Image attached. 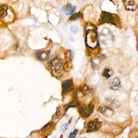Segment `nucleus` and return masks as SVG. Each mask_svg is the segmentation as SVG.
I'll use <instances>...</instances> for the list:
<instances>
[{
    "label": "nucleus",
    "mask_w": 138,
    "mask_h": 138,
    "mask_svg": "<svg viewBox=\"0 0 138 138\" xmlns=\"http://www.w3.org/2000/svg\"><path fill=\"white\" fill-rule=\"evenodd\" d=\"M62 93L64 94H68L73 90V86L72 79H67L62 83Z\"/></svg>",
    "instance_id": "nucleus-5"
},
{
    "label": "nucleus",
    "mask_w": 138,
    "mask_h": 138,
    "mask_svg": "<svg viewBox=\"0 0 138 138\" xmlns=\"http://www.w3.org/2000/svg\"><path fill=\"white\" fill-rule=\"evenodd\" d=\"M79 102L77 101H72L71 102H70L68 104L65 105V108L66 109H68L70 107H77L79 106Z\"/></svg>",
    "instance_id": "nucleus-16"
},
{
    "label": "nucleus",
    "mask_w": 138,
    "mask_h": 138,
    "mask_svg": "<svg viewBox=\"0 0 138 138\" xmlns=\"http://www.w3.org/2000/svg\"><path fill=\"white\" fill-rule=\"evenodd\" d=\"M99 22L101 25L104 23H111L117 27L121 26V22L118 15L106 11H102L100 15Z\"/></svg>",
    "instance_id": "nucleus-1"
},
{
    "label": "nucleus",
    "mask_w": 138,
    "mask_h": 138,
    "mask_svg": "<svg viewBox=\"0 0 138 138\" xmlns=\"http://www.w3.org/2000/svg\"><path fill=\"white\" fill-rule=\"evenodd\" d=\"M71 53L69 50L67 51L65 53V60H66V63L65 65H64V67L67 69V67L68 68L70 67V62H71Z\"/></svg>",
    "instance_id": "nucleus-13"
},
{
    "label": "nucleus",
    "mask_w": 138,
    "mask_h": 138,
    "mask_svg": "<svg viewBox=\"0 0 138 138\" xmlns=\"http://www.w3.org/2000/svg\"><path fill=\"white\" fill-rule=\"evenodd\" d=\"M8 7L5 5H1L0 7V16L1 18H4L7 15Z\"/></svg>",
    "instance_id": "nucleus-15"
},
{
    "label": "nucleus",
    "mask_w": 138,
    "mask_h": 138,
    "mask_svg": "<svg viewBox=\"0 0 138 138\" xmlns=\"http://www.w3.org/2000/svg\"><path fill=\"white\" fill-rule=\"evenodd\" d=\"M81 16V14L80 12L75 13V14L72 15L71 17H70L69 20L70 21H75V20H78L79 18H80Z\"/></svg>",
    "instance_id": "nucleus-17"
},
{
    "label": "nucleus",
    "mask_w": 138,
    "mask_h": 138,
    "mask_svg": "<svg viewBox=\"0 0 138 138\" xmlns=\"http://www.w3.org/2000/svg\"><path fill=\"white\" fill-rule=\"evenodd\" d=\"M93 109V105L90 104L87 106L82 107H80L79 109V112L82 116L87 117L91 114Z\"/></svg>",
    "instance_id": "nucleus-4"
},
{
    "label": "nucleus",
    "mask_w": 138,
    "mask_h": 138,
    "mask_svg": "<svg viewBox=\"0 0 138 138\" xmlns=\"http://www.w3.org/2000/svg\"><path fill=\"white\" fill-rule=\"evenodd\" d=\"M70 30H71V31L72 32V33H74V34L77 33V32L79 31L78 28L77 26H71Z\"/></svg>",
    "instance_id": "nucleus-21"
},
{
    "label": "nucleus",
    "mask_w": 138,
    "mask_h": 138,
    "mask_svg": "<svg viewBox=\"0 0 138 138\" xmlns=\"http://www.w3.org/2000/svg\"><path fill=\"white\" fill-rule=\"evenodd\" d=\"M82 91L89 96H91L94 94L93 90L91 89L89 87L87 86H83L82 88Z\"/></svg>",
    "instance_id": "nucleus-14"
},
{
    "label": "nucleus",
    "mask_w": 138,
    "mask_h": 138,
    "mask_svg": "<svg viewBox=\"0 0 138 138\" xmlns=\"http://www.w3.org/2000/svg\"><path fill=\"white\" fill-rule=\"evenodd\" d=\"M99 112L108 117L113 116L114 113L113 109L107 106H101L99 108Z\"/></svg>",
    "instance_id": "nucleus-9"
},
{
    "label": "nucleus",
    "mask_w": 138,
    "mask_h": 138,
    "mask_svg": "<svg viewBox=\"0 0 138 138\" xmlns=\"http://www.w3.org/2000/svg\"><path fill=\"white\" fill-rule=\"evenodd\" d=\"M113 70L109 67H107L104 69L102 72V75L107 79H109L113 75Z\"/></svg>",
    "instance_id": "nucleus-12"
},
{
    "label": "nucleus",
    "mask_w": 138,
    "mask_h": 138,
    "mask_svg": "<svg viewBox=\"0 0 138 138\" xmlns=\"http://www.w3.org/2000/svg\"><path fill=\"white\" fill-rule=\"evenodd\" d=\"M78 133V130H75V131H73V132L71 133L70 134L69 136V138H75L76 137L77 134V133Z\"/></svg>",
    "instance_id": "nucleus-22"
},
{
    "label": "nucleus",
    "mask_w": 138,
    "mask_h": 138,
    "mask_svg": "<svg viewBox=\"0 0 138 138\" xmlns=\"http://www.w3.org/2000/svg\"><path fill=\"white\" fill-rule=\"evenodd\" d=\"M125 10L128 11H134L136 10V5L134 0H123Z\"/></svg>",
    "instance_id": "nucleus-6"
},
{
    "label": "nucleus",
    "mask_w": 138,
    "mask_h": 138,
    "mask_svg": "<svg viewBox=\"0 0 138 138\" xmlns=\"http://www.w3.org/2000/svg\"><path fill=\"white\" fill-rule=\"evenodd\" d=\"M86 43L87 46L92 49L96 48L98 46L97 36L94 30L91 29L87 30L86 37Z\"/></svg>",
    "instance_id": "nucleus-3"
},
{
    "label": "nucleus",
    "mask_w": 138,
    "mask_h": 138,
    "mask_svg": "<svg viewBox=\"0 0 138 138\" xmlns=\"http://www.w3.org/2000/svg\"><path fill=\"white\" fill-rule=\"evenodd\" d=\"M101 124L98 121H92L87 124V132H92L99 130L101 127Z\"/></svg>",
    "instance_id": "nucleus-8"
},
{
    "label": "nucleus",
    "mask_w": 138,
    "mask_h": 138,
    "mask_svg": "<svg viewBox=\"0 0 138 138\" xmlns=\"http://www.w3.org/2000/svg\"><path fill=\"white\" fill-rule=\"evenodd\" d=\"M50 52L49 51H39L36 53V57L42 61L46 60L48 59L50 55Z\"/></svg>",
    "instance_id": "nucleus-10"
},
{
    "label": "nucleus",
    "mask_w": 138,
    "mask_h": 138,
    "mask_svg": "<svg viewBox=\"0 0 138 138\" xmlns=\"http://www.w3.org/2000/svg\"><path fill=\"white\" fill-rule=\"evenodd\" d=\"M48 64L53 74L56 77L61 75L64 67V62L62 59L59 57L54 58Z\"/></svg>",
    "instance_id": "nucleus-2"
},
{
    "label": "nucleus",
    "mask_w": 138,
    "mask_h": 138,
    "mask_svg": "<svg viewBox=\"0 0 138 138\" xmlns=\"http://www.w3.org/2000/svg\"><path fill=\"white\" fill-rule=\"evenodd\" d=\"M62 112H63V109L61 107H59L58 109L57 110L56 112L55 113V116L57 117H59L61 116Z\"/></svg>",
    "instance_id": "nucleus-20"
},
{
    "label": "nucleus",
    "mask_w": 138,
    "mask_h": 138,
    "mask_svg": "<svg viewBox=\"0 0 138 138\" xmlns=\"http://www.w3.org/2000/svg\"></svg>",
    "instance_id": "nucleus-23"
},
{
    "label": "nucleus",
    "mask_w": 138,
    "mask_h": 138,
    "mask_svg": "<svg viewBox=\"0 0 138 138\" xmlns=\"http://www.w3.org/2000/svg\"><path fill=\"white\" fill-rule=\"evenodd\" d=\"M62 10L67 15H71L75 11L76 7L75 6L72 7V5L70 3H67L62 7Z\"/></svg>",
    "instance_id": "nucleus-11"
},
{
    "label": "nucleus",
    "mask_w": 138,
    "mask_h": 138,
    "mask_svg": "<svg viewBox=\"0 0 138 138\" xmlns=\"http://www.w3.org/2000/svg\"><path fill=\"white\" fill-rule=\"evenodd\" d=\"M108 85L111 89L117 90L121 87V82L118 77H116L111 79Z\"/></svg>",
    "instance_id": "nucleus-7"
},
{
    "label": "nucleus",
    "mask_w": 138,
    "mask_h": 138,
    "mask_svg": "<svg viewBox=\"0 0 138 138\" xmlns=\"http://www.w3.org/2000/svg\"><path fill=\"white\" fill-rule=\"evenodd\" d=\"M68 126H69L68 123H65L61 126L60 128V130L61 132L62 133H64L67 130V128L68 127Z\"/></svg>",
    "instance_id": "nucleus-19"
},
{
    "label": "nucleus",
    "mask_w": 138,
    "mask_h": 138,
    "mask_svg": "<svg viewBox=\"0 0 138 138\" xmlns=\"http://www.w3.org/2000/svg\"><path fill=\"white\" fill-rule=\"evenodd\" d=\"M109 103L111 104V105L113 107H119L120 105L119 102L117 100H116L115 99H110L109 100Z\"/></svg>",
    "instance_id": "nucleus-18"
}]
</instances>
